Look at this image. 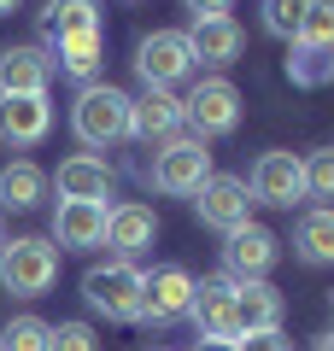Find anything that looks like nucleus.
Masks as SVG:
<instances>
[{
	"instance_id": "obj_24",
	"label": "nucleus",
	"mask_w": 334,
	"mask_h": 351,
	"mask_svg": "<svg viewBox=\"0 0 334 351\" xmlns=\"http://www.w3.org/2000/svg\"><path fill=\"white\" fill-rule=\"evenodd\" d=\"M287 82H293V88H329V82H334V53H329V47H305V41H293Z\"/></svg>"
},
{
	"instance_id": "obj_13",
	"label": "nucleus",
	"mask_w": 334,
	"mask_h": 351,
	"mask_svg": "<svg viewBox=\"0 0 334 351\" xmlns=\"http://www.w3.org/2000/svg\"><path fill=\"white\" fill-rule=\"evenodd\" d=\"M47 188H59V199H100L106 205L111 188H118V176H111V164L94 158V152H71V158L47 176Z\"/></svg>"
},
{
	"instance_id": "obj_6",
	"label": "nucleus",
	"mask_w": 334,
	"mask_h": 351,
	"mask_svg": "<svg viewBox=\"0 0 334 351\" xmlns=\"http://www.w3.org/2000/svg\"><path fill=\"white\" fill-rule=\"evenodd\" d=\"M194 287H199V281L188 276L182 263H159L153 276H141V316H135V322H147V328L182 322L188 304H194Z\"/></svg>"
},
{
	"instance_id": "obj_9",
	"label": "nucleus",
	"mask_w": 334,
	"mask_h": 351,
	"mask_svg": "<svg viewBox=\"0 0 334 351\" xmlns=\"http://www.w3.org/2000/svg\"><path fill=\"white\" fill-rule=\"evenodd\" d=\"M247 193H252V205L293 211V205L305 199V164H299L293 152H258V164H252V176H247Z\"/></svg>"
},
{
	"instance_id": "obj_22",
	"label": "nucleus",
	"mask_w": 334,
	"mask_h": 351,
	"mask_svg": "<svg viewBox=\"0 0 334 351\" xmlns=\"http://www.w3.org/2000/svg\"><path fill=\"white\" fill-rule=\"evenodd\" d=\"M41 193H47V170H41V164L18 158V164L0 170V205H6V211H36Z\"/></svg>"
},
{
	"instance_id": "obj_19",
	"label": "nucleus",
	"mask_w": 334,
	"mask_h": 351,
	"mask_svg": "<svg viewBox=\"0 0 334 351\" xmlns=\"http://www.w3.org/2000/svg\"><path fill=\"white\" fill-rule=\"evenodd\" d=\"M287 316V299L270 287V281H235V322L241 334H270V328H282Z\"/></svg>"
},
{
	"instance_id": "obj_29",
	"label": "nucleus",
	"mask_w": 334,
	"mask_h": 351,
	"mask_svg": "<svg viewBox=\"0 0 334 351\" xmlns=\"http://www.w3.org/2000/svg\"><path fill=\"white\" fill-rule=\"evenodd\" d=\"M47 351H100V339H94V328H88V322H53Z\"/></svg>"
},
{
	"instance_id": "obj_7",
	"label": "nucleus",
	"mask_w": 334,
	"mask_h": 351,
	"mask_svg": "<svg viewBox=\"0 0 334 351\" xmlns=\"http://www.w3.org/2000/svg\"><path fill=\"white\" fill-rule=\"evenodd\" d=\"M276 258H282V240L264 223H241L235 234H223V276L229 281H270Z\"/></svg>"
},
{
	"instance_id": "obj_27",
	"label": "nucleus",
	"mask_w": 334,
	"mask_h": 351,
	"mask_svg": "<svg viewBox=\"0 0 334 351\" xmlns=\"http://www.w3.org/2000/svg\"><path fill=\"white\" fill-rule=\"evenodd\" d=\"M305 199H334V147L305 152Z\"/></svg>"
},
{
	"instance_id": "obj_3",
	"label": "nucleus",
	"mask_w": 334,
	"mask_h": 351,
	"mask_svg": "<svg viewBox=\"0 0 334 351\" xmlns=\"http://www.w3.org/2000/svg\"><path fill=\"white\" fill-rule=\"evenodd\" d=\"M82 299H88V311H100L106 322H135L141 316V269L129 258L94 263L82 276Z\"/></svg>"
},
{
	"instance_id": "obj_26",
	"label": "nucleus",
	"mask_w": 334,
	"mask_h": 351,
	"mask_svg": "<svg viewBox=\"0 0 334 351\" xmlns=\"http://www.w3.org/2000/svg\"><path fill=\"white\" fill-rule=\"evenodd\" d=\"M299 41H305V47H329V53H334V0H305Z\"/></svg>"
},
{
	"instance_id": "obj_18",
	"label": "nucleus",
	"mask_w": 334,
	"mask_h": 351,
	"mask_svg": "<svg viewBox=\"0 0 334 351\" xmlns=\"http://www.w3.org/2000/svg\"><path fill=\"white\" fill-rule=\"evenodd\" d=\"M53 53L47 47H6L0 53V100L6 94H47Z\"/></svg>"
},
{
	"instance_id": "obj_14",
	"label": "nucleus",
	"mask_w": 334,
	"mask_h": 351,
	"mask_svg": "<svg viewBox=\"0 0 334 351\" xmlns=\"http://www.w3.org/2000/svg\"><path fill=\"white\" fill-rule=\"evenodd\" d=\"M47 129H53L47 94H6L0 100V141L6 147H36V141H47Z\"/></svg>"
},
{
	"instance_id": "obj_21",
	"label": "nucleus",
	"mask_w": 334,
	"mask_h": 351,
	"mask_svg": "<svg viewBox=\"0 0 334 351\" xmlns=\"http://www.w3.org/2000/svg\"><path fill=\"white\" fill-rule=\"evenodd\" d=\"M293 258L299 263H334V205H311L293 228Z\"/></svg>"
},
{
	"instance_id": "obj_34",
	"label": "nucleus",
	"mask_w": 334,
	"mask_h": 351,
	"mask_svg": "<svg viewBox=\"0 0 334 351\" xmlns=\"http://www.w3.org/2000/svg\"><path fill=\"white\" fill-rule=\"evenodd\" d=\"M12 6H18V0H0V12H12Z\"/></svg>"
},
{
	"instance_id": "obj_16",
	"label": "nucleus",
	"mask_w": 334,
	"mask_h": 351,
	"mask_svg": "<svg viewBox=\"0 0 334 351\" xmlns=\"http://www.w3.org/2000/svg\"><path fill=\"white\" fill-rule=\"evenodd\" d=\"M153 240H159V217L147 211V205H111L106 211V246L118 252V258H129L135 263L141 252H153Z\"/></svg>"
},
{
	"instance_id": "obj_32",
	"label": "nucleus",
	"mask_w": 334,
	"mask_h": 351,
	"mask_svg": "<svg viewBox=\"0 0 334 351\" xmlns=\"http://www.w3.org/2000/svg\"><path fill=\"white\" fill-rule=\"evenodd\" d=\"M194 351H235V339H199Z\"/></svg>"
},
{
	"instance_id": "obj_1",
	"label": "nucleus",
	"mask_w": 334,
	"mask_h": 351,
	"mask_svg": "<svg viewBox=\"0 0 334 351\" xmlns=\"http://www.w3.org/2000/svg\"><path fill=\"white\" fill-rule=\"evenodd\" d=\"M71 129L82 147H118V141H129V94L111 82H82L71 100Z\"/></svg>"
},
{
	"instance_id": "obj_11",
	"label": "nucleus",
	"mask_w": 334,
	"mask_h": 351,
	"mask_svg": "<svg viewBox=\"0 0 334 351\" xmlns=\"http://www.w3.org/2000/svg\"><path fill=\"white\" fill-rule=\"evenodd\" d=\"M188 322L199 328V339H241L235 322V281L229 276H211L194 287V304H188Z\"/></svg>"
},
{
	"instance_id": "obj_2",
	"label": "nucleus",
	"mask_w": 334,
	"mask_h": 351,
	"mask_svg": "<svg viewBox=\"0 0 334 351\" xmlns=\"http://www.w3.org/2000/svg\"><path fill=\"white\" fill-rule=\"evenodd\" d=\"M59 281V246L41 234H18L0 240V287L12 299H41V293Z\"/></svg>"
},
{
	"instance_id": "obj_30",
	"label": "nucleus",
	"mask_w": 334,
	"mask_h": 351,
	"mask_svg": "<svg viewBox=\"0 0 334 351\" xmlns=\"http://www.w3.org/2000/svg\"><path fill=\"white\" fill-rule=\"evenodd\" d=\"M235 351H293V346L282 339V328H270V334H241Z\"/></svg>"
},
{
	"instance_id": "obj_33",
	"label": "nucleus",
	"mask_w": 334,
	"mask_h": 351,
	"mask_svg": "<svg viewBox=\"0 0 334 351\" xmlns=\"http://www.w3.org/2000/svg\"><path fill=\"white\" fill-rule=\"evenodd\" d=\"M317 351H334V334H329V339H322V346H317Z\"/></svg>"
},
{
	"instance_id": "obj_23",
	"label": "nucleus",
	"mask_w": 334,
	"mask_h": 351,
	"mask_svg": "<svg viewBox=\"0 0 334 351\" xmlns=\"http://www.w3.org/2000/svg\"><path fill=\"white\" fill-rule=\"evenodd\" d=\"M47 53H53V71L76 76V82H94L100 64H106V36H76V41H59V47H47Z\"/></svg>"
},
{
	"instance_id": "obj_25",
	"label": "nucleus",
	"mask_w": 334,
	"mask_h": 351,
	"mask_svg": "<svg viewBox=\"0 0 334 351\" xmlns=\"http://www.w3.org/2000/svg\"><path fill=\"white\" fill-rule=\"evenodd\" d=\"M47 339H53V322H41V316H12L6 334H0V351H47Z\"/></svg>"
},
{
	"instance_id": "obj_10",
	"label": "nucleus",
	"mask_w": 334,
	"mask_h": 351,
	"mask_svg": "<svg viewBox=\"0 0 334 351\" xmlns=\"http://www.w3.org/2000/svg\"><path fill=\"white\" fill-rule=\"evenodd\" d=\"M194 211H199V223H205V228L235 234L241 223H252V193H247L241 176H217V170H211L205 182H199V193H194Z\"/></svg>"
},
{
	"instance_id": "obj_5",
	"label": "nucleus",
	"mask_w": 334,
	"mask_h": 351,
	"mask_svg": "<svg viewBox=\"0 0 334 351\" xmlns=\"http://www.w3.org/2000/svg\"><path fill=\"white\" fill-rule=\"evenodd\" d=\"M205 176H211V152H205V141H194V135H176V141H164V147L153 152V188L159 193L194 199Z\"/></svg>"
},
{
	"instance_id": "obj_12",
	"label": "nucleus",
	"mask_w": 334,
	"mask_h": 351,
	"mask_svg": "<svg viewBox=\"0 0 334 351\" xmlns=\"http://www.w3.org/2000/svg\"><path fill=\"white\" fill-rule=\"evenodd\" d=\"M106 211L111 205H100V199H59V211H53V240H59V252L106 246Z\"/></svg>"
},
{
	"instance_id": "obj_31",
	"label": "nucleus",
	"mask_w": 334,
	"mask_h": 351,
	"mask_svg": "<svg viewBox=\"0 0 334 351\" xmlns=\"http://www.w3.org/2000/svg\"><path fill=\"white\" fill-rule=\"evenodd\" d=\"M194 18H217V12H229V0H182Z\"/></svg>"
},
{
	"instance_id": "obj_28",
	"label": "nucleus",
	"mask_w": 334,
	"mask_h": 351,
	"mask_svg": "<svg viewBox=\"0 0 334 351\" xmlns=\"http://www.w3.org/2000/svg\"><path fill=\"white\" fill-rule=\"evenodd\" d=\"M299 24H305V0H264V29L276 41H299Z\"/></svg>"
},
{
	"instance_id": "obj_4",
	"label": "nucleus",
	"mask_w": 334,
	"mask_h": 351,
	"mask_svg": "<svg viewBox=\"0 0 334 351\" xmlns=\"http://www.w3.org/2000/svg\"><path fill=\"white\" fill-rule=\"evenodd\" d=\"M182 123L194 129V141L235 135V123H241V88L229 82V76H205V82H194V94L182 100Z\"/></svg>"
},
{
	"instance_id": "obj_20",
	"label": "nucleus",
	"mask_w": 334,
	"mask_h": 351,
	"mask_svg": "<svg viewBox=\"0 0 334 351\" xmlns=\"http://www.w3.org/2000/svg\"><path fill=\"white\" fill-rule=\"evenodd\" d=\"M41 36H47V47L76 41V36H106L100 29V0H47L41 6Z\"/></svg>"
},
{
	"instance_id": "obj_15",
	"label": "nucleus",
	"mask_w": 334,
	"mask_h": 351,
	"mask_svg": "<svg viewBox=\"0 0 334 351\" xmlns=\"http://www.w3.org/2000/svg\"><path fill=\"white\" fill-rule=\"evenodd\" d=\"M129 135L141 141H176L182 135V100L170 88H141L129 100Z\"/></svg>"
},
{
	"instance_id": "obj_17",
	"label": "nucleus",
	"mask_w": 334,
	"mask_h": 351,
	"mask_svg": "<svg viewBox=\"0 0 334 351\" xmlns=\"http://www.w3.org/2000/svg\"><path fill=\"white\" fill-rule=\"evenodd\" d=\"M188 47H194V64H235L241 47H247V36H241V24L229 12L217 18H194V29H188Z\"/></svg>"
},
{
	"instance_id": "obj_8",
	"label": "nucleus",
	"mask_w": 334,
	"mask_h": 351,
	"mask_svg": "<svg viewBox=\"0 0 334 351\" xmlns=\"http://www.w3.org/2000/svg\"><path fill=\"white\" fill-rule=\"evenodd\" d=\"M194 71V47H188V29H153L135 47V76L147 88H176Z\"/></svg>"
}]
</instances>
